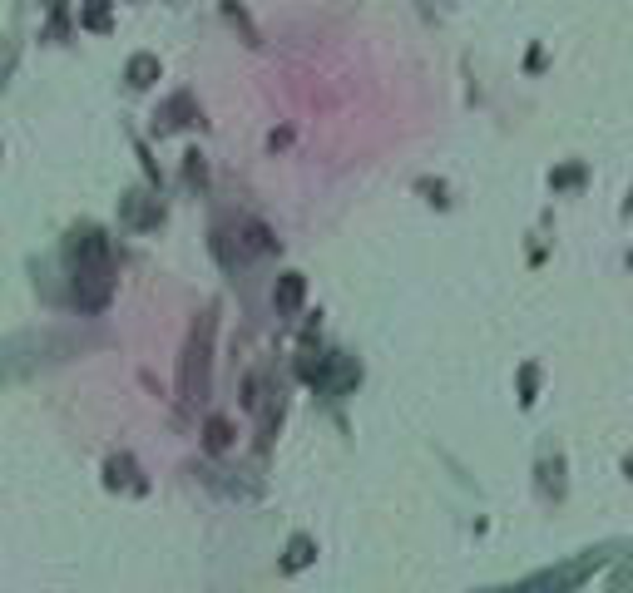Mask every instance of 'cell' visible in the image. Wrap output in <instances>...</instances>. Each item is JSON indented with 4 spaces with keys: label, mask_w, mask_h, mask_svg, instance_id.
<instances>
[{
    "label": "cell",
    "mask_w": 633,
    "mask_h": 593,
    "mask_svg": "<svg viewBox=\"0 0 633 593\" xmlns=\"http://www.w3.org/2000/svg\"><path fill=\"white\" fill-rule=\"evenodd\" d=\"M208 341H213V322H198L193 336H188V351H183V376H178V391H183V405L203 401L208 391Z\"/></svg>",
    "instance_id": "6da1fadb"
},
{
    "label": "cell",
    "mask_w": 633,
    "mask_h": 593,
    "mask_svg": "<svg viewBox=\"0 0 633 593\" xmlns=\"http://www.w3.org/2000/svg\"><path fill=\"white\" fill-rule=\"evenodd\" d=\"M208 445H213V450H223V445H227V425H223V420L208 425Z\"/></svg>",
    "instance_id": "7a4b0ae2"
}]
</instances>
